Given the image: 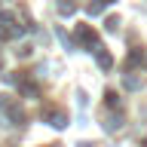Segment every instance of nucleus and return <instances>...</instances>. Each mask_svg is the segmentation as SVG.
Instances as JSON below:
<instances>
[{"mask_svg":"<svg viewBox=\"0 0 147 147\" xmlns=\"http://www.w3.org/2000/svg\"><path fill=\"white\" fill-rule=\"evenodd\" d=\"M49 119H52V126H55V129H64V126H67L61 113H49Z\"/></svg>","mask_w":147,"mask_h":147,"instance_id":"obj_4","label":"nucleus"},{"mask_svg":"<svg viewBox=\"0 0 147 147\" xmlns=\"http://www.w3.org/2000/svg\"><path fill=\"white\" fill-rule=\"evenodd\" d=\"M95 52H98V64L101 67H110V55L104 52V49H95Z\"/></svg>","mask_w":147,"mask_h":147,"instance_id":"obj_3","label":"nucleus"},{"mask_svg":"<svg viewBox=\"0 0 147 147\" xmlns=\"http://www.w3.org/2000/svg\"><path fill=\"white\" fill-rule=\"evenodd\" d=\"M80 147H92V144H80Z\"/></svg>","mask_w":147,"mask_h":147,"instance_id":"obj_5","label":"nucleus"},{"mask_svg":"<svg viewBox=\"0 0 147 147\" xmlns=\"http://www.w3.org/2000/svg\"><path fill=\"white\" fill-rule=\"evenodd\" d=\"M110 3H113V0H95V3H89V16H98L101 9L110 6Z\"/></svg>","mask_w":147,"mask_h":147,"instance_id":"obj_1","label":"nucleus"},{"mask_svg":"<svg viewBox=\"0 0 147 147\" xmlns=\"http://www.w3.org/2000/svg\"><path fill=\"white\" fill-rule=\"evenodd\" d=\"M77 37H80L83 43H95V34H92L89 28H80V31H77Z\"/></svg>","mask_w":147,"mask_h":147,"instance_id":"obj_2","label":"nucleus"}]
</instances>
